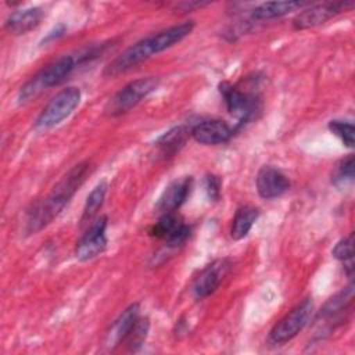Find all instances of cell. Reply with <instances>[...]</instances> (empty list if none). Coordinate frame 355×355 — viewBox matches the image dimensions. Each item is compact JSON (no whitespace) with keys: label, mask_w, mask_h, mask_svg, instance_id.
I'll return each mask as SVG.
<instances>
[{"label":"cell","mask_w":355,"mask_h":355,"mask_svg":"<svg viewBox=\"0 0 355 355\" xmlns=\"http://www.w3.org/2000/svg\"><path fill=\"white\" fill-rule=\"evenodd\" d=\"M89 162L83 161L72 166L53 190L43 200L35 202L26 215V234H36L49 226L68 205L71 198L79 190L89 172Z\"/></svg>","instance_id":"cell-1"},{"label":"cell","mask_w":355,"mask_h":355,"mask_svg":"<svg viewBox=\"0 0 355 355\" xmlns=\"http://www.w3.org/2000/svg\"><path fill=\"white\" fill-rule=\"evenodd\" d=\"M194 29L193 21H186L178 25H173L168 29L159 31L157 33L148 35L144 39L136 42L125 51H122L116 58H114L104 69L105 76H116L121 75L146 60L157 55L166 49L180 43L184 37H187Z\"/></svg>","instance_id":"cell-2"},{"label":"cell","mask_w":355,"mask_h":355,"mask_svg":"<svg viewBox=\"0 0 355 355\" xmlns=\"http://www.w3.org/2000/svg\"><path fill=\"white\" fill-rule=\"evenodd\" d=\"M107 44H93L83 47L75 53L64 54L33 75L18 92V103L25 104L40 96L44 90L61 85L79 65L90 62L100 57Z\"/></svg>","instance_id":"cell-3"},{"label":"cell","mask_w":355,"mask_h":355,"mask_svg":"<svg viewBox=\"0 0 355 355\" xmlns=\"http://www.w3.org/2000/svg\"><path fill=\"white\" fill-rule=\"evenodd\" d=\"M218 89L227 112L237 119V123L233 128L234 132L254 121L261 112L262 103L259 96H257L255 93L243 92L240 87L226 80L220 82Z\"/></svg>","instance_id":"cell-4"},{"label":"cell","mask_w":355,"mask_h":355,"mask_svg":"<svg viewBox=\"0 0 355 355\" xmlns=\"http://www.w3.org/2000/svg\"><path fill=\"white\" fill-rule=\"evenodd\" d=\"M158 85L159 79L157 76H146L129 82L110 98L104 108L105 114L108 116H121L129 112L141 100L155 92Z\"/></svg>","instance_id":"cell-5"},{"label":"cell","mask_w":355,"mask_h":355,"mask_svg":"<svg viewBox=\"0 0 355 355\" xmlns=\"http://www.w3.org/2000/svg\"><path fill=\"white\" fill-rule=\"evenodd\" d=\"M80 96V89L76 86H68L60 90L37 115L35 129L46 130L61 123L79 105Z\"/></svg>","instance_id":"cell-6"},{"label":"cell","mask_w":355,"mask_h":355,"mask_svg":"<svg viewBox=\"0 0 355 355\" xmlns=\"http://www.w3.org/2000/svg\"><path fill=\"white\" fill-rule=\"evenodd\" d=\"M313 313V300L306 297L297 304L287 315H284L270 330L269 341L276 345L291 341L309 323Z\"/></svg>","instance_id":"cell-7"},{"label":"cell","mask_w":355,"mask_h":355,"mask_svg":"<svg viewBox=\"0 0 355 355\" xmlns=\"http://www.w3.org/2000/svg\"><path fill=\"white\" fill-rule=\"evenodd\" d=\"M352 1H324L318 4H308L293 19L295 31H305L319 26L343 11L352 8Z\"/></svg>","instance_id":"cell-8"},{"label":"cell","mask_w":355,"mask_h":355,"mask_svg":"<svg viewBox=\"0 0 355 355\" xmlns=\"http://www.w3.org/2000/svg\"><path fill=\"white\" fill-rule=\"evenodd\" d=\"M190 232V226H187L183 219L176 215V212H166L162 214L159 219L150 227L148 234L151 237L164 240L168 247H179L186 243Z\"/></svg>","instance_id":"cell-9"},{"label":"cell","mask_w":355,"mask_h":355,"mask_svg":"<svg viewBox=\"0 0 355 355\" xmlns=\"http://www.w3.org/2000/svg\"><path fill=\"white\" fill-rule=\"evenodd\" d=\"M107 225L108 218L100 216L97 218L90 227L86 230V233L79 239L75 247V258L80 262L90 261L100 255L105 247H107Z\"/></svg>","instance_id":"cell-10"},{"label":"cell","mask_w":355,"mask_h":355,"mask_svg":"<svg viewBox=\"0 0 355 355\" xmlns=\"http://www.w3.org/2000/svg\"><path fill=\"white\" fill-rule=\"evenodd\" d=\"M230 269V262L226 258L215 259L209 265H207L200 275L194 279L191 286V294L196 300H204L209 297L216 288L220 286L222 280L227 275Z\"/></svg>","instance_id":"cell-11"},{"label":"cell","mask_w":355,"mask_h":355,"mask_svg":"<svg viewBox=\"0 0 355 355\" xmlns=\"http://www.w3.org/2000/svg\"><path fill=\"white\" fill-rule=\"evenodd\" d=\"M255 186L261 198L273 200L288 191L291 184L280 169L272 165H263L257 173Z\"/></svg>","instance_id":"cell-12"},{"label":"cell","mask_w":355,"mask_h":355,"mask_svg":"<svg viewBox=\"0 0 355 355\" xmlns=\"http://www.w3.org/2000/svg\"><path fill=\"white\" fill-rule=\"evenodd\" d=\"M191 137L204 146H216L227 143L233 135L234 129L220 119H205L196 123L190 129Z\"/></svg>","instance_id":"cell-13"},{"label":"cell","mask_w":355,"mask_h":355,"mask_svg":"<svg viewBox=\"0 0 355 355\" xmlns=\"http://www.w3.org/2000/svg\"><path fill=\"white\" fill-rule=\"evenodd\" d=\"M354 300V284L349 283L348 287L343 288L334 297H331L320 309L318 318L323 320L329 329H334L345 320L347 312H349Z\"/></svg>","instance_id":"cell-14"},{"label":"cell","mask_w":355,"mask_h":355,"mask_svg":"<svg viewBox=\"0 0 355 355\" xmlns=\"http://www.w3.org/2000/svg\"><path fill=\"white\" fill-rule=\"evenodd\" d=\"M193 183V176H183L180 179L173 180L171 184L165 187V190L159 196L155 204V209L161 214L176 212L190 196Z\"/></svg>","instance_id":"cell-15"},{"label":"cell","mask_w":355,"mask_h":355,"mask_svg":"<svg viewBox=\"0 0 355 355\" xmlns=\"http://www.w3.org/2000/svg\"><path fill=\"white\" fill-rule=\"evenodd\" d=\"M140 316V304L135 302L130 304L111 324L110 330L105 336V345L112 348L122 343L125 336L129 333V330L133 327L136 320Z\"/></svg>","instance_id":"cell-16"},{"label":"cell","mask_w":355,"mask_h":355,"mask_svg":"<svg viewBox=\"0 0 355 355\" xmlns=\"http://www.w3.org/2000/svg\"><path fill=\"white\" fill-rule=\"evenodd\" d=\"M43 18V11L39 7H31L14 11L6 21L4 28L11 35H25L35 29Z\"/></svg>","instance_id":"cell-17"},{"label":"cell","mask_w":355,"mask_h":355,"mask_svg":"<svg viewBox=\"0 0 355 355\" xmlns=\"http://www.w3.org/2000/svg\"><path fill=\"white\" fill-rule=\"evenodd\" d=\"M309 3L305 1H269V3H262L257 6L250 17L252 21H269L275 18H280L283 15H287L293 11L301 10L306 7Z\"/></svg>","instance_id":"cell-18"},{"label":"cell","mask_w":355,"mask_h":355,"mask_svg":"<svg viewBox=\"0 0 355 355\" xmlns=\"http://www.w3.org/2000/svg\"><path fill=\"white\" fill-rule=\"evenodd\" d=\"M190 135V129L184 125L175 126L158 137L155 146L162 158H171L176 155L180 148L186 144Z\"/></svg>","instance_id":"cell-19"},{"label":"cell","mask_w":355,"mask_h":355,"mask_svg":"<svg viewBox=\"0 0 355 355\" xmlns=\"http://www.w3.org/2000/svg\"><path fill=\"white\" fill-rule=\"evenodd\" d=\"M259 216V211L254 207L250 205H244L240 207L233 218V223H232V229H230V236L233 240H241L244 239L251 227L254 226V223L257 222Z\"/></svg>","instance_id":"cell-20"},{"label":"cell","mask_w":355,"mask_h":355,"mask_svg":"<svg viewBox=\"0 0 355 355\" xmlns=\"http://www.w3.org/2000/svg\"><path fill=\"white\" fill-rule=\"evenodd\" d=\"M107 189H108V184H107L105 180L98 182L93 187V190L89 193V196L86 198L83 212H82V216H80V223L90 222L94 218V215L100 211V208L103 207L105 194H107Z\"/></svg>","instance_id":"cell-21"},{"label":"cell","mask_w":355,"mask_h":355,"mask_svg":"<svg viewBox=\"0 0 355 355\" xmlns=\"http://www.w3.org/2000/svg\"><path fill=\"white\" fill-rule=\"evenodd\" d=\"M148 330H150V319L146 316L144 318L139 316V319L136 320L133 327L129 330V333L125 336L121 344H123L129 352H136L143 347L148 336Z\"/></svg>","instance_id":"cell-22"},{"label":"cell","mask_w":355,"mask_h":355,"mask_svg":"<svg viewBox=\"0 0 355 355\" xmlns=\"http://www.w3.org/2000/svg\"><path fill=\"white\" fill-rule=\"evenodd\" d=\"M354 155L349 154L348 157L340 159L331 171V184L336 187H344L348 183L354 182Z\"/></svg>","instance_id":"cell-23"},{"label":"cell","mask_w":355,"mask_h":355,"mask_svg":"<svg viewBox=\"0 0 355 355\" xmlns=\"http://www.w3.org/2000/svg\"><path fill=\"white\" fill-rule=\"evenodd\" d=\"M331 254L336 259H338L344 263L347 275L349 277H352V272H354V234L351 233L348 237L341 239L334 245V248L331 250Z\"/></svg>","instance_id":"cell-24"},{"label":"cell","mask_w":355,"mask_h":355,"mask_svg":"<svg viewBox=\"0 0 355 355\" xmlns=\"http://www.w3.org/2000/svg\"><path fill=\"white\" fill-rule=\"evenodd\" d=\"M329 130L337 136L341 143L348 147V148H352L354 147V141H355V137H354V133H355V129H354V123L349 122V121H340V119H333L329 122L327 125Z\"/></svg>","instance_id":"cell-25"},{"label":"cell","mask_w":355,"mask_h":355,"mask_svg":"<svg viewBox=\"0 0 355 355\" xmlns=\"http://www.w3.org/2000/svg\"><path fill=\"white\" fill-rule=\"evenodd\" d=\"M204 191L209 201H218L220 197V189H222V179L218 175L207 173L204 176Z\"/></svg>","instance_id":"cell-26"},{"label":"cell","mask_w":355,"mask_h":355,"mask_svg":"<svg viewBox=\"0 0 355 355\" xmlns=\"http://www.w3.org/2000/svg\"><path fill=\"white\" fill-rule=\"evenodd\" d=\"M65 32H67V25H65V24H58L57 26H54V28L43 37L42 44H44V43L47 44V43H51V42L60 39L61 36L65 35Z\"/></svg>","instance_id":"cell-27"},{"label":"cell","mask_w":355,"mask_h":355,"mask_svg":"<svg viewBox=\"0 0 355 355\" xmlns=\"http://www.w3.org/2000/svg\"><path fill=\"white\" fill-rule=\"evenodd\" d=\"M208 3H201V1H183V3H179L178 6H176V8L178 10H182L183 12H190V11H193V10H196V8H201V7H204V6H207Z\"/></svg>","instance_id":"cell-28"}]
</instances>
